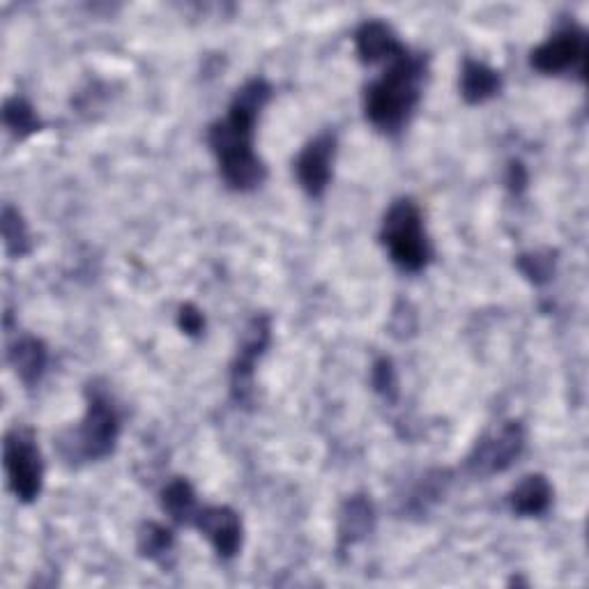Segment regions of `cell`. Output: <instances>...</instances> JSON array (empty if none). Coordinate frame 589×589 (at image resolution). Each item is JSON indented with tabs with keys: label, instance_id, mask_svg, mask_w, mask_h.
Returning a JSON list of instances; mask_svg holds the SVG:
<instances>
[{
	"label": "cell",
	"instance_id": "obj_10",
	"mask_svg": "<svg viewBox=\"0 0 589 589\" xmlns=\"http://www.w3.org/2000/svg\"><path fill=\"white\" fill-rule=\"evenodd\" d=\"M222 560H233L242 548V521L230 507H203L192 523Z\"/></svg>",
	"mask_w": 589,
	"mask_h": 589
},
{
	"label": "cell",
	"instance_id": "obj_11",
	"mask_svg": "<svg viewBox=\"0 0 589 589\" xmlns=\"http://www.w3.org/2000/svg\"><path fill=\"white\" fill-rule=\"evenodd\" d=\"M355 45L362 62L375 65L383 60H394L403 53V45L399 42L396 32L385 21H366L355 32Z\"/></svg>",
	"mask_w": 589,
	"mask_h": 589
},
{
	"label": "cell",
	"instance_id": "obj_3",
	"mask_svg": "<svg viewBox=\"0 0 589 589\" xmlns=\"http://www.w3.org/2000/svg\"><path fill=\"white\" fill-rule=\"evenodd\" d=\"M86 399L88 405L81 424L60 433L56 440L58 454L72 465L111 457L120 435V418L109 392L90 385Z\"/></svg>",
	"mask_w": 589,
	"mask_h": 589
},
{
	"label": "cell",
	"instance_id": "obj_6",
	"mask_svg": "<svg viewBox=\"0 0 589 589\" xmlns=\"http://www.w3.org/2000/svg\"><path fill=\"white\" fill-rule=\"evenodd\" d=\"M526 429L521 422H507L500 429L483 435L465 461L472 477H493L507 472L526 449Z\"/></svg>",
	"mask_w": 589,
	"mask_h": 589
},
{
	"label": "cell",
	"instance_id": "obj_4",
	"mask_svg": "<svg viewBox=\"0 0 589 589\" xmlns=\"http://www.w3.org/2000/svg\"><path fill=\"white\" fill-rule=\"evenodd\" d=\"M380 239H383L392 263L403 272H422L431 261V242L424 228V217L420 205L412 198L392 203Z\"/></svg>",
	"mask_w": 589,
	"mask_h": 589
},
{
	"label": "cell",
	"instance_id": "obj_22",
	"mask_svg": "<svg viewBox=\"0 0 589 589\" xmlns=\"http://www.w3.org/2000/svg\"><path fill=\"white\" fill-rule=\"evenodd\" d=\"M178 325L185 334L198 336L205 330V316L200 314V308H196L194 304H183L180 314H178Z\"/></svg>",
	"mask_w": 589,
	"mask_h": 589
},
{
	"label": "cell",
	"instance_id": "obj_20",
	"mask_svg": "<svg viewBox=\"0 0 589 589\" xmlns=\"http://www.w3.org/2000/svg\"><path fill=\"white\" fill-rule=\"evenodd\" d=\"M516 267L521 269L528 282L541 286L556 274V254L552 252H530L516 258Z\"/></svg>",
	"mask_w": 589,
	"mask_h": 589
},
{
	"label": "cell",
	"instance_id": "obj_9",
	"mask_svg": "<svg viewBox=\"0 0 589 589\" xmlns=\"http://www.w3.org/2000/svg\"><path fill=\"white\" fill-rule=\"evenodd\" d=\"M336 155V136L332 131L318 134L308 141L295 159V176L311 198H321L332 180V164Z\"/></svg>",
	"mask_w": 589,
	"mask_h": 589
},
{
	"label": "cell",
	"instance_id": "obj_12",
	"mask_svg": "<svg viewBox=\"0 0 589 589\" xmlns=\"http://www.w3.org/2000/svg\"><path fill=\"white\" fill-rule=\"evenodd\" d=\"M375 528V509L369 498L353 495L345 500L338 513V550L353 548L364 541Z\"/></svg>",
	"mask_w": 589,
	"mask_h": 589
},
{
	"label": "cell",
	"instance_id": "obj_19",
	"mask_svg": "<svg viewBox=\"0 0 589 589\" xmlns=\"http://www.w3.org/2000/svg\"><path fill=\"white\" fill-rule=\"evenodd\" d=\"M3 122L10 129V134L14 138H19V141H23V138H28L35 131L42 129V122H40L38 114H35V109L30 107V104L23 97H12V99L6 101Z\"/></svg>",
	"mask_w": 589,
	"mask_h": 589
},
{
	"label": "cell",
	"instance_id": "obj_5",
	"mask_svg": "<svg viewBox=\"0 0 589 589\" xmlns=\"http://www.w3.org/2000/svg\"><path fill=\"white\" fill-rule=\"evenodd\" d=\"M3 463L8 483L17 500L30 504L40 498L45 487V461L30 429L14 426L3 442Z\"/></svg>",
	"mask_w": 589,
	"mask_h": 589
},
{
	"label": "cell",
	"instance_id": "obj_14",
	"mask_svg": "<svg viewBox=\"0 0 589 589\" xmlns=\"http://www.w3.org/2000/svg\"><path fill=\"white\" fill-rule=\"evenodd\" d=\"M502 88V77L493 67L479 60H465L461 72V95L468 104H483L493 99Z\"/></svg>",
	"mask_w": 589,
	"mask_h": 589
},
{
	"label": "cell",
	"instance_id": "obj_17",
	"mask_svg": "<svg viewBox=\"0 0 589 589\" xmlns=\"http://www.w3.org/2000/svg\"><path fill=\"white\" fill-rule=\"evenodd\" d=\"M176 550V537L173 532L159 523H146L138 532V552L150 562H157L161 567H168V558H173Z\"/></svg>",
	"mask_w": 589,
	"mask_h": 589
},
{
	"label": "cell",
	"instance_id": "obj_2",
	"mask_svg": "<svg viewBox=\"0 0 589 589\" xmlns=\"http://www.w3.org/2000/svg\"><path fill=\"white\" fill-rule=\"evenodd\" d=\"M424 77V56L403 49V53L390 60L387 72L366 88L364 111L369 122L385 134L401 131L418 109Z\"/></svg>",
	"mask_w": 589,
	"mask_h": 589
},
{
	"label": "cell",
	"instance_id": "obj_23",
	"mask_svg": "<svg viewBox=\"0 0 589 589\" xmlns=\"http://www.w3.org/2000/svg\"><path fill=\"white\" fill-rule=\"evenodd\" d=\"M507 183H509V187L513 192H523L526 189V185H528V173H526V166L521 161H511Z\"/></svg>",
	"mask_w": 589,
	"mask_h": 589
},
{
	"label": "cell",
	"instance_id": "obj_7",
	"mask_svg": "<svg viewBox=\"0 0 589 589\" xmlns=\"http://www.w3.org/2000/svg\"><path fill=\"white\" fill-rule=\"evenodd\" d=\"M272 338V323L265 314L254 316L239 341V349L230 369V394L237 405H249L254 401V375L256 364L265 355Z\"/></svg>",
	"mask_w": 589,
	"mask_h": 589
},
{
	"label": "cell",
	"instance_id": "obj_21",
	"mask_svg": "<svg viewBox=\"0 0 589 589\" xmlns=\"http://www.w3.org/2000/svg\"><path fill=\"white\" fill-rule=\"evenodd\" d=\"M371 385L375 394L383 396L385 401L394 403L399 399V375L392 364V360L380 357L371 369Z\"/></svg>",
	"mask_w": 589,
	"mask_h": 589
},
{
	"label": "cell",
	"instance_id": "obj_16",
	"mask_svg": "<svg viewBox=\"0 0 589 589\" xmlns=\"http://www.w3.org/2000/svg\"><path fill=\"white\" fill-rule=\"evenodd\" d=\"M161 509L170 516V521H176L178 526H192L200 509L192 483L183 477L168 481L161 491Z\"/></svg>",
	"mask_w": 589,
	"mask_h": 589
},
{
	"label": "cell",
	"instance_id": "obj_13",
	"mask_svg": "<svg viewBox=\"0 0 589 589\" xmlns=\"http://www.w3.org/2000/svg\"><path fill=\"white\" fill-rule=\"evenodd\" d=\"M10 366L26 387H35L49 366V351L45 341L35 336H21L10 349Z\"/></svg>",
	"mask_w": 589,
	"mask_h": 589
},
{
	"label": "cell",
	"instance_id": "obj_15",
	"mask_svg": "<svg viewBox=\"0 0 589 589\" xmlns=\"http://www.w3.org/2000/svg\"><path fill=\"white\" fill-rule=\"evenodd\" d=\"M552 504V487L543 474H528L511 493V509L518 516H543Z\"/></svg>",
	"mask_w": 589,
	"mask_h": 589
},
{
	"label": "cell",
	"instance_id": "obj_1",
	"mask_svg": "<svg viewBox=\"0 0 589 589\" xmlns=\"http://www.w3.org/2000/svg\"><path fill=\"white\" fill-rule=\"evenodd\" d=\"M269 97L272 86L265 79L247 81L235 92L226 118L207 134L222 178L235 192H252L267 178V168L254 150V131Z\"/></svg>",
	"mask_w": 589,
	"mask_h": 589
},
{
	"label": "cell",
	"instance_id": "obj_18",
	"mask_svg": "<svg viewBox=\"0 0 589 589\" xmlns=\"http://www.w3.org/2000/svg\"><path fill=\"white\" fill-rule=\"evenodd\" d=\"M3 239H6V252L10 258H23L30 254L32 242L26 226L23 215L17 210L14 205H3Z\"/></svg>",
	"mask_w": 589,
	"mask_h": 589
},
{
	"label": "cell",
	"instance_id": "obj_8",
	"mask_svg": "<svg viewBox=\"0 0 589 589\" xmlns=\"http://www.w3.org/2000/svg\"><path fill=\"white\" fill-rule=\"evenodd\" d=\"M585 60H587V35L578 26H567L532 51V67L541 75H565L578 72L585 77Z\"/></svg>",
	"mask_w": 589,
	"mask_h": 589
}]
</instances>
